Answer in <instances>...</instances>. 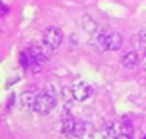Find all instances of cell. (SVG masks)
I'll use <instances>...</instances> for the list:
<instances>
[{"mask_svg":"<svg viewBox=\"0 0 146 139\" xmlns=\"http://www.w3.org/2000/svg\"><path fill=\"white\" fill-rule=\"evenodd\" d=\"M94 41V48L100 53L104 51H117L121 46H122V36L115 31H109V29H104V31H99L97 34L92 36Z\"/></svg>","mask_w":146,"mask_h":139,"instance_id":"6da1fadb","label":"cell"},{"mask_svg":"<svg viewBox=\"0 0 146 139\" xmlns=\"http://www.w3.org/2000/svg\"><path fill=\"white\" fill-rule=\"evenodd\" d=\"M42 42H44L51 51H56V49L61 46V42H63V31H61L60 27H56V26L46 27L44 32H42Z\"/></svg>","mask_w":146,"mask_h":139,"instance_id":"7a4b0ae2","label":"cell"},{"mask_svg":"<svg viewBox=\"0 0 146 139\" xmlns=\"http://www.w3.org/2000/svg\"><path fill=\"white\" fill-rule=\"evenodd\" d=\"M56 104V97L53 93V90H41L39 92V97H37V102H36V109L34 112L37 114H49L53 110V107Z\"/></svg>","mask_w":146,"mask_h":139,"instance_id":"3957f363","label":"cell"},{"mask_svg":"<svg viewBox=\"0 0 146 139\" xmlns=\"http://www.w3.org/2000/svg\"><path fill=\"white\" fill-rule=\"evenodd\" d=\"M39 92H41V88H37V87H29L27 90H24L21 93V105L26 110H34L37 97H39Z\"/></svg>","mask_w":146,"mask_h":139,"instance_id":"277c9868","label":"cell"},{"mask_svg":"<svg viewBox=\"0 0 146 139\" xmlns=\"http://www.w3.org/2000/svg\"><path fill=\"white\" fill-rule=\"evenodd\" d=\"M72 92H73V99L76 102H85L87 99L92 97L94 93V88L87 83V81H78L72 87Z\"/></svg>","mask_w":146,"mask_h":139,"instance_id":"5b68a950","label":"cell"},{"mask_svg":"<svg viewBox=\"0 0 146 139\" xmlns=\"http://www.w3.org/2000/svg\"><path fill=\"white\" fill-rule=\"evenodd\" d=\"M66 139H92V126L82 120H76L75 131L70 136H66Z\"/></svg>","mask_w":146,"mask_h":139,"instance_id":"8992f818","label":"cell"},{"mask_svg":"<svg viewBox=\"0 0 146 139\" xmlns=\"http://www.w3.org/2000/svg\"><path fill=\"white\" fill-rule=\"evenodd\" d=\"M122 134V129H121V122H115V120H110L106 124V127L102 129V138L104 139H119Z\"/></svg>","mask_w":146,"mask_h":139,"instance_id":"52a82bcc","label":"cell"},{"mask_svg":"<svg viewBox=\"0 0 146 139\" xmlns=\"http://www.w3.org/2000/svg\"><path fill=\"white\" fill-rule=\"evenodd\" d=\"M76 126V119L70 114V110H63V117H61V132L65 136H70L75 131Z\"/></svg>","mask_w":146,"mask_h":139,"instance_id":"ba28073f","label":"cell"},{"mask_svg":"<svg viewBox=\"0 0 146 139\" xmlns=\"http://www.w3.org/2000/svg\"><path fill=\"white\" fill-rule=\"evenodd\" d=\"M138 63H139V56H138L136 51H127V53L121 58V65H122L124 68H127V70L136 68Z\"/></svg>","mask_w":146,"mask_h":139,"instance_id":"9c48e42d","label":"cell"},{"mask_svg":"<svg viewBox=\"0 0 146 139\" xmlns=\"http://www.w3.org/2000/svg\"><path fill=\"white\" fill-rule=\"evenodd\" d=\"M82 24H83V27H85L87 32H90L92 36L95 34V31H97V24H95L88 15H83V17H82Z\"/></svg>","mask_w":146,"mask_h":139,"instance_id":"30bf717a","label":"cell"},{"mask_svg":"<svg viewBox=\"0 0 146 139\" xmlns=\"http://www.w3.org/2000/svg\"><path fill=\"white\" fill-rule=\"evenodd\" d=\"M121 129H122V134H124V136L133 138L134 129H133V126H131V122H129L127 119H122V120H121Z\"/></svg>","mask_w":146,"mask_h":139,"instance_id":"8fae6325","label":"cell"},{"mask_svg":"<svg viewBox=\"0 0 146 139\" xmlns=\"http://www.w3.org/2000/svg\"><path fill=\"white\" fill-rule=\"evenodd\" d=\"M138 39H139V41H141V42H143V44L146 46V26L143 27V29H141V31H139V34H138Z\"/></svg>","mask_w":146,"mask_h":139,"instance_id":"7c38bea8","label":"cell"},{"mask_svg":"<svg viewBox=\"0 0 146 139\" xmlns=\"http://www.w3.org/2000/svg\"><path fill=\"white\" fill-rule=\"evenodd\" d=\"M7 10H9V7H7V5H2V7H0V14H2V15H5V14H7Z\"/></svg>","mask_w":146,"mask_h":139,"instance_id":"4fadbf2b","label":"cell"},{"mask_svg":"<svg viewBox=\"0 0 146 139\" xmlns=\"http://www.w3.org/2000/svg\"><path fill=\"white\" fill-rule=\"evenodd\" d=\"M119 139H131V138H127V136H121Z\"/></svg>","mask_w":146,"mask_h":139,"instance_id":"5bb4252c","label":"cell"},{"mask_svg":"<svg viewBox=\"0 0 146 139\" xmlns=\"http://www.w3.org/2000/svg\"><path fill=\"white\" fill-rule=\"evenodd\" d=\"M145 139H146V138H145Z\"/></svg>","mask_w":146,"mask_h":139,"instance_id":"9a60e30c","label":"cell"}]
</instances>
